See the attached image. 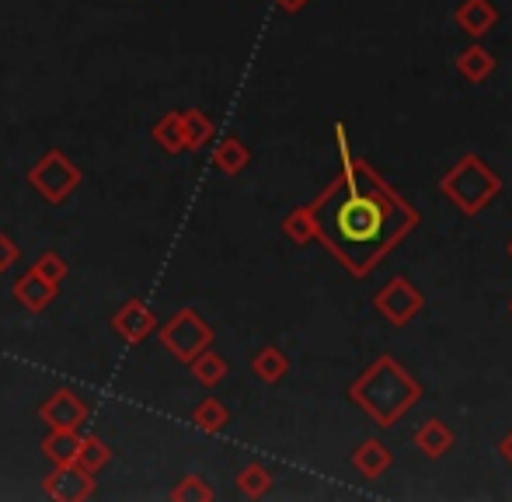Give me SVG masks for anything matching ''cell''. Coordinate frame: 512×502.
Instances as JSON below:
<instances>
[{
  "mask_svg": "<svg viewBox=\"0 0 512 502\" xmlns=\"http://www.w3.org/2000/svg\"><path fill=\"white\" fill-rule=\"evenodd\" d=\"M310 206L314 241H321L356 279H366L387 251L418 227V210L401 199L370 164L352 157L338 182H331Z\"/></svg>",
  "mask_w": 512,
  "mask_h": 502,
  "instance_id": "cell-1",
  "label": "cell"
},
{
  "mask_svg": "<svg viewBox=\"0 0 512 502\" xmlns=\"http://www.w3.org/2000/svg\"><path fill=\"white\" fill-rule=\"evenodd\" d=\"M422 384L401 367L394 356H380L349 384V398L377 422L380 429H391L401 422V415L422 401Z\"/></svg>",
  "mask_w": 512,
  "mask_h": 502,
  "instance_id": "cell-2",
  "label": "cell"
},
{
  "mask_svg": "<svg viewBox=\"0 0 512 502\" xmlns=\"http://www.w3.org/2000/svg\"><path fill=\"white\" fill-rule=\"evenodd\" d=\"M439 192L457 206L464 217H478L481 210L502 196V178L492 164H485L478 154H464L439 182Z\"/></svg>",
  "mask_w": 512,
  "mask_h": 502,
  "instance_id": "cell-3",
  "label": "cell"
},
{
  "mask_svg": "<svg viewBox=\"0 0 512 502\" xmlns=\"http://www.w3.org/2000/svg\"><path fill=\"white\" fill-rule=\"evenodd\" d=\"M81 182H84V171L56 147L46 150V154L28 168V185H32V189L53 206L67 203V199L81 189Z\"/></svg>",
  "mask_w": 512,
  "mask_h": 502,
  "instance_id": "cell-4",
  "label": "cell"
},
{
  "mask_svg": "<svg viewBox=\"0 0 512 502\" xmlns=\"http://www.w3.org/2000/svg\"><path fill=\"white\" fill-rule=\"evenodd\" d=\"M154 335L161 339V346L168 349L178 363H189L192 356H199L203 349L213 346V325H209L196 307H182L175 318L157 325Z\"/></svg>",
  "mask_w": 512,
  "mask_h": 502,
  "instance_id": "cell-5",
  "label": "cell"
},
{
  "mask_svg": "<svg viewBox=\"0 0 512 502\" xmlns=\"http://www.w3.org/2000/svg\"><path fill=\"white\" fill-rule=\"evenodd\" d=\"M373 307H377L394 328H405L418 318V311L425 307V297L408 276H394L373 293Z\"/></svg>",
  "mask_w": 512,
  "mask_h": 502,
  "instance_id": "cell-6",
  "label": "cell"
},
{
  "mask_svg": "<svg viewBox=\"0 0 512 502\" xmlns=\"http://www.w3.org/2000/svg\"><path fill=\"white\" fill-rule=\"evenodd\" d=\"M108 325H112V332L119 335L122 342H129V346H140V342H147L150 335L157 332V311L147 304V300L133 297L112 314V321H108Z\"/></svg>",
  "mask_w": 512,
  "mask_h": 502,
  "instance_id": "cell-7",
  "label": "cell"
},
{
  "mask_svg": "<svg viewBox=\"0 0 512 502\" xmlns=\"http://www.w3.org/2000/svg\"><path fill=\"white\" fill-rule=\"evenodd\" d=\"M88 415H91L88 401H84L77 391H70V387H60V391H53L39 405V419L46 422L49 429H84Z\"/></svg>",
  "mask_w": 512,
  "mask_h": 502,
  "instance_id": "cell-8",
  "label": "cell"
},
{
  "mask_svg": "<svg viewBox=\"0 0 512 502\" xmlns=\"http://www.w3.org/2000/svg\"><path fill=\"white\" fill-rule=\"evenodd\" d=\"M42 492L60 502H84L98 492V478L77 464H60V468H53V475L42 478Z\"/></svg>",
  "mask_w": 512,
  "mask_h": 502,
  "instance_id": "cell-9",
  "label": "cell"
},
{
  "mask_svg": "<svg viewBox=\"0 0 512 502\" xmlns=\"http://www.w3.org/2000/svg\"><path fill=\"white\" fill-rule=\"evenodd\" d=\"M56 290H60V286L49 283V279H42L35 269H25L18 279H14V300H18L28 314L46 311V307L56 300Z\"/></svg>",
  "mask_w": 512,
  "mask_h": 502,
  "instance_id": "cell-10",
  "label": "cell"
},
{
  "mask_svg": "<svg viewBox=\"0 0 512 502\" xmlns=\"http://www.w3.org/2000/svg\"><path fill=\"white\" fill-rule=\"evenodd\" d=\"M352 468H356L363 478H370V482H377V478H384L387 471L394 468V450L387 447L384 440L370 436V440H363L356 450H352Z\"/></svg>",
  "mask_w": 512,
  "mask_h": 502,
  "instance_id": "cell-11",
  "label": "cell"
},
{
  "mask_svg": "<svg viewBox=\"0 0 512 502\" xmlns=\"http://www.w3.org/2000/svg\"><path fill=\"white\" fill-rule=\"evenodd\" d=\"M453 18H457L460 32H467L471 39H485L499 25V7L492 0H464V4H457Z\"/></svg>",
  "mask_w": 512,
  "mask_h": 502,
  "instance_id": "cell-12",
  "label": "cell"
},
{
  "mask_svg": "<svg viewBox=\"0 0 512 502\" xmlns=\"http://www.w3.org/2000/svg\"><path fill=\"white\" fill-rule=\"evenodd\" d=\"M453 443H457V433H453V426L446 419H425L415 433V447L422 450L425 457H432V461L450 454Z\"/></svg>",
  "mask_w": 512,
  "mask_h": 502,
  "instance_id": "cell-13",
  "label": "cell"
},
{
  "mask_svg": "<svg viewBox=\"0 0 512 502\" xmlns=\"http://www.w3.org/2000/svg\"><path fill=\"white\" fill-rule=\"evenodd\" d=\"M77 447H81V429H49V436L42 440V457H46L53 468L74 464Z\"/></svg>",
  "mask_w": 512,
  "mask_h": 502,
  "instance_id": "cell-14",
  "label": "cell"
},
{
  "mask_svg": "<svg viewBox=\"0 0 512 502\" xmlns=\"http://www.w3.org/2000/svg\"><path fill=\"white\" fill-rule=\"evenodd\" d=\"M154 143L164 150V154L178 157V154H189V140H185V129H182V112H164L161 119L150 129Z\"/></svg>",
  "mask_w": 512,
  "mask_h": 502,
  "instance_id": "cell-15",
  "label": "cell"
},
{
  "mask_svg": "<svg viewBox=\"0 0 512 502\" xmlns=\"http://www.w3.org/2000/svg\"><path fill=\"white\" fill-rule=\"evenodd\" d=\"M251 164V150L241 136H223L213 150V168L223 171V175H241Z\"/></svg>",
  "mask_w": 512,
  "mask_h": 502,
  "instance_id": "cell-16",
  "label": "cell"
},
{
  "mask_svg": "<svg viewBox=\"0 0 512 502\" xmlns=\"http://www.w3.org/2000/svg\"><path fill=\"white\" fill-rule=\"evenodd\" d=\"M251 374H255L262 384H279L290 374V356L279 346H262L255 356H251Z\"/></svg>",
  "mask_w": 512,
  "mask_h": 502,
  "instance_id": "cell-17",
  "label": "cell"
},
{
  "mask_svg": "<svg viewBox=\"0 0 512 502\" xmlns=\"http://www.w3.org/2000/svg\"><path fill=\"white\" fill-rule=\"evenodd\" d=\"M457 74L464 77V81H471V84H485L488 77L495 74V56L488 53L485 46H467L464 53L457 56Z\"/></svg>",
  "mask_w": 512,
  "mask_h": 502,
  "instance_id": "cell-18",
  "label": "cell"
},
{
  "mask_svg": "<svg viewBox=\"0 0 512 502\" xmlns=\"http://www.w3.org/2000/svg\"><path fill=\"white\" fill-rule=\"evenodd\" d=\"M185 367L192 370V377L199 380L203 387H216V384H223L227 380V374H230V363L223 360L220 353H213V349H203L199 356H192Z\"/></svg>",
  "mask_w": 512,
  "mask_h": 502,
  "instance_id": "cell-19",
  "label": "cell"
},
{
  "mask_svg": "<svg viewBox=\"0 0 512 502\" xmlns=\"http://www.w3.org/2000/svg\"><path fill=\"white\" fill-rule=\"evenodd\" d=\"M237 492L241 496H248V499H265L272 492V485H276V478H272V471L265 468V464H258V461H251V464H244L241 471H237Z\"/></svg>",
  "mask_w": 512,
  "mask_h": 502,
  "instance_id": "cell-20",
  "label": "cell"
},
{
  "mask_svg": "<svg viewBox=\"0 0 512 502\" xmlns=\"http://www.w3.org/2000/svg\"><path fill=\"white\" fill-rule=\"evenodd\" d=\"M112 461V447L102 440V436H95V433H88L84 436L81 433V447H77V468H84V471H91V475H98V471L105 468V464Z\"/></svg>",
  "mask_w": 512,
  "mask_h": 502,
  "instance_id": "cell-21",
  "label": "cell"
},
{
  "mask_svg": "<svg viewBox=\"0 0 512 502\" xmlns=\"http://www.w3.org/2000/svg\"><path fill=\"white\" fill-rule=\"evenodd\" d=\"M192 422H196L203 433L216 436V433H223V429L230 426V408L223 405L220 398H203L196 405V412H192Z\"/></svg>",
  "mask_w": 512,
  "mask_h": 502,
  "instance_id": "cell-22",
  "label": "cell"
},
{
  "mask_svg": "<svg viewBox=\"0 0 512 502\" xmlns=\"http://www.w3.org/2000/svg\"><path fill=\"white\" fill-rule=\"evenodd\" d=\"M182 129H185V140H189V150H203L206 143L216 136V123L206 116L203 109H185L182 112Z\"/></svg>",
  "mask_w": 512,
  "mask_h": 502,
  "instance_id": "cell-23",
  "label": "cell"
},
{
  "mask_svg": "<svg viewBox=\"0 0 512 502\" xmlns=\"http://www.w3.org/2000/svg\"><path fill=\"white\" fill-rule=\"evenodd\" d=\"M283 234L293 245H310L314 241V217H310V206H297L283 217Z\"/></svg>",
  "mask_w": 512,
  "mask_h": 502,
  "instance_id": "cell-24",
  "label": "cell"
},
{
  "mask_svg": "<svg viewBox=\"0 0 512 502\" xmlns=\"http://www.w3.org/2000/svg\"><path fill=\"white\" fill-rule=\"evenodd\" d=\"M171 499L175 502H209V499H216V492L206 485V478L185 475V478H178V485L171 489Z\"/></svg>",
  "mask_w": 512,
  "mask_h": 502,
  "instance_id": "cell-25",
  "label": "cell"
},
{
  "mask_svg": "<svg viewBox=\"0 0 512 502\" xmlns=\"http://www.w3.org/2000/svg\"><path fill=\"white\" fill-rule=\"evenodd\" d=\"M35 272H39L42 279H49V283H56L60 286L63 279H67V272H70V265H67V258L60 255V251H42L39 258H35V265H32Z\"/></svg>",
  "mask_w": 512,
  "mask_h": 502,
  "instance_id": "cell-26",
  "label": "cell"
},
{
  "mask_svg": "<svg viewBox=\"0 0 512 502\" xmlns=\"http://www.w3.org/2000/svg\"><path fill=\"white\" fill-rule=\"evenodd\" d=\"M21 262V248L14 245V238H7V234H0V272L14 269V265Z\"/></svg>",
  "mask_w": 512,
  "mask_h": 502,
  "instance_id": "cell-27",
  "label": "cell"
},
{
  "mask_svg": "<svg viewBox=\"0 0 512 502\" xmlns=\"http://www.w3.org/2000/svg\"><path fill=\"white\" fill-rule=\"evenodd\" d=\"M335 147H338V157H342V168H345V164H352L349 129H345V123H335Z\"/></svg>",
  "mask_w": 512,
  "mask_h": 502,
  "instance_id": "cell-28",
  "label": "cell"
},
{
  "mask_svg": "<svg viewBox=\"0 0 512 502\" xmlns=\"http://www.w3.org/2000/svg\"><path fill=\"white\" fill-rule=\"evenodd\" d=\"M272 4H276L279 11H286V14H297V11H304L310 0H272Z\"/></svg>",
  "mask_w": 512,
  "mask_h": 502,
  "instance_id": "cell-29",
  "label": "cell"
},
{
  "mask_svg": "<svg viewBox=\"0 0 512 502\" xmlns=\"http://www.w3.org/2000/svg\"><path fill=\"white\" fill-rule=\"evenodd\" d=\"M499 454L506 457V464H509V468H512V429H509L506 436H502V443H499Z\"/></svg>",
  "mask_w": 512,
  "mask_h": 502,
  "instance_id": "cell-30",
  "label": "cell"
},
{
  "mask_svg": "<svg viewBox=\"0 0 512 502\" xmlns=\"http://www.w3.org/2000/svg\"><path fill=\"white\" fill-rule=\"evenodd\" d=\"M506 251H509V258H512V238H509V248Z\"/></svg>",
  "mask_w": 512,
  "mask_h": 502,
  "instance_id": "cell-31",
  "label": "cell"
},
{
  "mask_svg": "<svg viewBox=\"0 0 512 502\" xmlns=\"http://www.w3.org/2000/svg\"><path fill=\"white\" fill-rule=\"evenodd\" d=\"M509 314H512V300H509Z\"/></svg>",
  "mask_w": 512,
  "mask_h": 502,
  "instance_id": "cell-32",
  "label": "cell"
}]
</instances>
